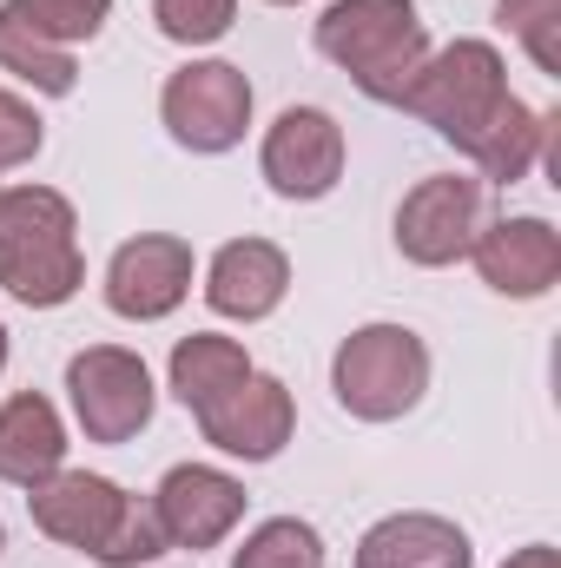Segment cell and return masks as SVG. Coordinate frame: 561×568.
Wrapping results in <instances>:
<instances>
[{
  "instance_id": "cell-16",
  "label": "cell",
  "mask_w": 561,
  "mask_h": 568,
  "mask_svg": "<svg viewBox=\"0 0 561 568\" xmlns=\"http://www.w3.org/2000/svg\"><path fill=\"white\" fill-rule=\"evenodd\" d=\"M53 469H67V417L40 390H13L0 404V483L33 489Z\"/></svg>"
},
{
  "instance_id": "cell-15",
  "label": "cell",
  "mask_w": 561,
  "mask_h": 568,
  "mask_svg": "<svg viewBox=\"0 0 561 568\" xmlns=\"http://www.w3.org/2000/svg\"><path fill=\"white\" fill-rule=\"evenodd\" d=\"M357 568H476V549L449 516L397 509L357 536Z\"/></svg>"
},
{
  "instance_id": "cell-24",
  "label": "cell",
  "mask_w": 561,
  "mask_h": 568,
  "mask_svg": "<svg viewBox=\"0 0 561 568\" xmlns=\"http://www.w3.org/2000/svg\"><path fill=\"white\" fill-rule=\"evenodd\" d=\"M40 145H47V120L33 113V100H20V93L0 87V179L20 172V165H33Z\"/></svg>"
},
{
  "instance_id": "cell-21",
  "label": "cell",
  "mask_w": 561,
  "mask_h": 568,
  "mask_svg": "<svg viewBox=\"0 0 561 568\" xmlns=\"http://www.w3.org/2000/svg\"><path fill=\"white\" fill-rule=\"evenodd\" d=\"M496 27L522 40L536 73L561 80V0H496Z\"/></svg>"
},
{
  "instance_id": "cell-23",
  "label": "cell",
  "mask_w": 561,
  "mask_h": 568,
  "mask_svg": "<svg viewBox=\"0 0 561 568\" xmlns=\"http://www.w3.org/2000/svg\"><path fill=\"white\" fill-rule=\"evenodd\" d=\"M238 20V0H152V27L172 47H212Z\"/></svg>"
},
{
  "instance_id": "cell-5",
  "label": "cell",
  "mask_w": 561,
  "mask_h": 568,
  "mask_svg": "<svg viewBox=\"0 0 561 568\" xmlns=\"http://www.w3.org/2000/svg\"><path fill=\"white\" fill-rule=\"evenodd\" d=\"M330 397L357 424H397L429 397V344L410 324H357L330 357Z\"/></svg>"
},
{
  "instance_id": "cell-6",
  "label": "cell",
  "mask_w": 561,
  "mask_h": 568,
  "mask_svg": "<svg viewBox=\"0 0 561 568\" xmlns=\"http://www.w3.org/2000/svg\"><path fill=\"white\" fill-rule=\"evenodd\" d=\"M252 106H258L252 80L232 60H185L165 80V93H159V120H165L172 145L198 152V159H218V152H232V145L245 140Z\"/></svg>"
},
{
  "instance_id": "cell-19",
  "label": "cell",
  "mask_w": 561,
  "mask_h": 568,
  "mask_svg": "<svg viewBox=\"0 0 561 568\" xmlns=\"http://www.w3.org/2000/svg\"><path fill=\"white\" fill-rule=\"evenodd\" d=\"M0 73L27 80L33 93L47 100H67L80 87V67H73V47H53L47 33H33L13 7H0Z\"/></svg>"
},
{
  "instance_id": "cell-25",
  "label": "cell",
  "mask_w": 561,
  "mask_h": 568,
  "mask_svg": "<svg viewBox=\"0 0 561 568\" xmlns=\"http://www.w3.org/2000/svg\"><path fill=\"white\" fill-rule=\"evenodd\" d=\"M502 568H561V556H555V542H529V549H516Z\"/></svg>"
},
{
  "instance_id": "cell-9",
  "label": "cell",
  "mask_w": 561,
  "mask_h": 568,
  "mask_svg": "<svg viewBox=\"0 0 561 568\" xmlns=\"http://www.w3.org/2000/svg\"><path fill=\"white\" fill-rule=\"evenodd\" d=\"M145 503H152V516H159L165 549L205 556V549H218V542L245 523V503H252V496H245V483H238L232 469H212V463H172Z\"/></svg>"
},
{
  "instance_id": "cell-22",
  "label": "cell",
  "mask_w": 561,
  "mask_h": 568,
  "mask_svg": "<svg viewBox=\"0 0 561 568\" xmlns=\"http://www.w3.org/2000/svg\"><path fill=\"white\" fill-rule=\"evenodd\" d=\"M33 33H47L53 47H80L100 40V27L113 20V0H7Z\"/></svg>"
},
{
  "instance_id": "cell-27",
  "label": "cell",
  "mask_w": 561,
  "mask_h": 568,
  "mask_svg": "<svg viewBox=\"0 0 561 568\" xmlns=\"http://www.w3.org/2000/svg\"><path fill=\"white\" fill-rule=\"evenodd\" d=\"M265 7H297V0H265Z\"/></svg>"
},
{
  "instance_id": "cell-13",
  "label": "cell",
  "mask_w": 561,
  "mask_h": 568,
  "mask_svg": "<svg viewBox=\"0 0 561 568\" xmlns=\"http://www.w3.org/2000/svg\"><path fill=\"white\" fill-rule=\"evenodd\" d=\"M297 429V397L290 384L272 371H252L245 384H232L212 410H198V436L218 449V456H238V463H272Z\"/></svg>"
},
{
  "instance_id": "cell-2",
  "label": "cell",
  "mask_w": 561,
  "mask_h": 568,
  "mask_svg": "<svg viewBox=\"0 0 561 568\" xmlns=\"http://www.w3.org/2000/svg\"><path fill=\"white\" fill-rule=\"evenodd\" d=\"M0 284L27 311H60L80 297V212L53 185H0Z\"/></svg>"
},
{
  "instance_id": "cell-4",
  "label": "cell",
  "mask_w": 561,
  "mask_h": 568,
  "mask_svg": "<svg viewBox=\"0 0 561 568\" xmlns=\"http://www.w3.org/2000/svg\"><path fill=\"white\" fill-rule=\"evenodd\" d=\"M509 100H516V87H509L496 40H449V47H429L422 73L404 93V113L469 159L476 140L509 113Z\"/></svg>"
},
{
  "instance_id": "cell-14",
  "label": "cell",
  "mask_w": 561,
  "mask_h": 568,
  "mask_svg": "<svg viewBox=\"0 0 561 568\" xmlns=\"http://www.w3.org/2000/svg\"><path fill=\"white\" fill-rule=\"evenodd\" d=\"M290 297V258L272 239H232L205 265V304L232 324H265Z\"/></svg>"
},
{
  "instance_id": "cell-10",
  "label": "cell",
  "mask_w": 561,
  "mask_h": 568,
  "mask_svg": "<svg viewBox=\"0 0 561 568\" xmlns=\"http://www.w3.org/2000/svg\"><path fill=\"white\" fill-rule=\"evenodd\" d=\"M344 159H350L344 126H337L324 106H284L278 120L265 126V145H258L265 185H272L278 199H290V205L330 199L337 179H344Z\"/></svg>"
},
{
  "instance_id": "cell-18",
  "label": "cell",
  "mask_w": 561,
  "mask_h": 568,
  "mask_svg": "<svg viewBox=\"0 0 561 568\" xmlns=\"http://www.w3.org/2000/svg\"><path fill=\"white\" fill-rule=\"evenodd\" d=\"M549 126H555V113H536V106L509 100V113H502V120L476 140V152H469L476 179H482V185H522V179L549 159Z\"/></svg>"
},
{
  "instance_id": "cell-17",
  "label": "cell",
  "mask_w": 561,
  "mask_h": 568,
  "mask_svg": "<svg viewBox=\"0 0 561 568\" xmlns=\"http://www.w3.org/2000/svg\"><path fill=\"white\" fill-rule=\"evenodd\" d=\"M258 364L245 357V344L238 337H218V331H192V337H178L172 344V357H165V390L198 417V410H212L232 384H245Z\"/></svg>"
},
{
  "instance_id": "cell-11",
  "label": "cell",
  "mask_w": 561,
  "mask_h": 568,
  "mask_svg": "<svg viewBox=\"0 0 561 568\" xmlns=\"http://www.w3.org/2000/svg\"><path fill=\"white\" fill-rule=\"evenodd\" d=\"M192 272H198L192 239H178V232H140V239H126L106 258V284L100 291H106V311L113 317L159 324V317H172L192 297Z\"/></svg>"
},
{
  "instance_id": "cell-1",
  "label": "cell",
  "mask_w": 561,
  "mask_h": 568,
  "mask_svg": "<svg viewBox=\"0 0 561 568\" xmlns=\"http://www.w3.org/2000/svg\"><path fill=\"white\" fill-rule=\"evenodd\" d=\"M27 509H33L40 536H53L60 549H80L86 562H100V568H140V562L165 556L152 503L133 496V489H120L113 476L53 469L47 483L27 489Z\"/></svg>"
},
{
  "instance_id": "cell-28",
  "label": "cell",
  "mask_w": 561,
  "mask_h": 568,
  "mask_svg": "<svg viewBox=\"0 0 561 568\" xmlns=\"http://www.w3.org/2000/svg\"><path fill=\"white\" fill-rule=\"evenodd\" d=\"M0 549H7V529H0Z\"/></svg>"
},
{
  "instance_id": "cell-3",
  "label": "cell",
  "mask_w": 561,
  "mask_h": 568,
  "mask_svg": "<svg viewBox=\"0 0 561 568\" xmlns=\"http://www.w3.org/2000/svg\"><path fill=\"white\" fill-rule=\"evenodd\" d=\"M310 40L377 106H404L410 80L429 60V27H422L417 0H330L317 13Z\"/></svg>"
},
{
  "instance_id": "cell-20",
  "label": "cell",
  "mask_w": 561,
  "mask_h": 568,
  "mask_svg": "<svg viewBox=\"0 0 561 568\" xmlns=\"http://www.w3.org/2000/svg\"><path fill=\"white\" fill-rule=\"evenodd\" d=\"M232 568H324V536L304 516H272L232 549Z\"/></svg>"
},
{
  "instance_id": "cell-7",
  "label": "cell",
  "mask_w": 561,
  "mask_h": 568,
  "mask_svg": "<svg viewBox=\"0 0 561 568\" xmlns=\"http://www.w3.org/2000/svg\"><path fill=\"white\" fill-rule=\"evenodd\" d=\"M67 404H73V424L86 429V443H133L159 410V390H152L140 351L86 344L67 357Z\"/></svg>"
},
{
  "instance_id": "cell-26",
  "label": "cell",
  "mask_w": 561,
  "mask_h": 568,
  "mask_svg": "<svg viewBox=\"0 0 561 568\" xmlns=\"http://www.w3.org/2000/svg\"><path fill=\"white\" fill-rule=\"evenodd\" d=\"M0 371H7V324H0Z\"/></svg>"
},
{
  "instance_id": "cell-8",
  "label": "cell",
  "mask_w": 561,
  "mask_h": 568,
  "mask_svg": "<svg viewBox=\"0 0 561 568\" xmlns=\"http://www.w3.org/2000/svg\"><path fill=\"white\" fill-rule=\"evenodd\" d=\"M476 232H482V179L476 172H429L397 205V252L422 272L469 258Z\"/></svg>"
},
{
  "instance_id": "cell-12",
  "label": "cell",
  "mask_w": 561,
  "mask_h": 568,
  "mask_svg": "<svg viewBox=\"0 0 561 568\" xmlns=\"http://www.w3.org/2000/svg\"><path fill=\"white\" fill-rule=\"evenodd\" d=\"M469 265L496 297H516V304L549 297L561 284V232L549 219H536V212H509V219L476 232Z\"/></svg>"
}]
</instances>
